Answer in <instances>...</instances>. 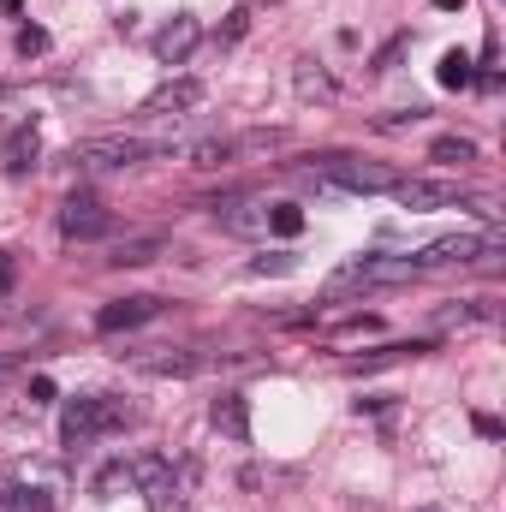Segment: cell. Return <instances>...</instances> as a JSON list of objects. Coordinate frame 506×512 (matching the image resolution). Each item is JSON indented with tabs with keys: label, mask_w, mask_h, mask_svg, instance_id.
<instances>
[{
	"label": "cell",
	"mask_w": 506,
	"mask_h": 512,
	"mask_svg": "<svg viewBox=\"0 0 506 512\" xmlns=\"http://www.w3.org/2000/svg\"><path fill=\"white\" fill-rule=\"evenodd\" d=\"M251 30V12H227V24H221V42H239Z\"/></svg>",
	"instance_id": "cb8c5ba5"
},
{
	"label": "cell",
	"mask_w": 506,
	"mask_h": 512,
	"mask_svg": "<svg viewBox=\"0 0 506 512\" xmlns=\"http://www.w3.org/2000/svg\"><path fill=\"white\" fill-rule=\"evenodd\" d=\"M393 197H399V209L429 215V209L459 203V179H399V185H393Z\"/></svg>",
	"instance_id": "5b68a950"
},
{
	"label": "cell",
	"mask_w": 506,
	"mask_h": 512,
	"mask_svg": "<svg viewBox=\"0 0 506 512\" xmlns=\"http://www.w3.org/2000/svg\"><path fill=\"white\" fill-rule=\"evenodd\" d=\"M209 417H215V429H221V435H233V441H245V435H251V411H245V393H221V399L209 405Z\"/></svg>",
	"instance_id": "5bb4252c"
},
{
	"label": "cell",
	"mask_w": 506,
	"mask_h": 512,
	"mask_svg": "<svg viewBox=\"0 0 506 512\" xmlns=\"http://www.w3.org/2000/svg\"><path fill=\"white\" fill-rule=\"evenodd\" d=\"M161 310H167V304H161V298H149V292H143V298H114V304H102V310H96V328H102V334H126V328L155 322Z\"/></svg>",
	"instance_id": "8992f818"
},
{
	"label": "cell",
	"mask_w": 506,
	"mask_h": 512,
	"mask_svg": "<svg viewBox=\"0 0 506 512\" xmlns=\"http://www.w3.org/2000/svg\"><path fill=\"white\" fill-rule=\"evenodd\" d=\"M292 84H298V96H304V102H328V96H334L328 72H316V66H298V72H292Z\"/></svg>",
	"instance_id": "d6986e66"
},
{
	"label": "cell",
	"mask_w": 506,
	"mask_h": 512,
	"mask_svg": "<svg viewBox=\"0 0 506 512\" xmlns=\"http://www.w3.org/2000/svg\"><path fill=\"white\" fill-rule=\"evenodd\" d=\"M215 221H221L227 233H245V239H251V233H268V209L251 203V197H221V203H215Z\"/></svg>",
	"instance_id": "30bf717a"
},
{
	"label": "cell",
	"mask_w": 506,
	"mask_h": 512,
	"mask_svg": "<svg viewBox=\"0 0 506 512\" xmlns=\"http://www.w3.org/2000/svg\"><path fill=\"white\" fill-rule=\"evenodd\" d=\"M42 48H48V30H36V24H24V30H18V54L30 60V54H42Z\"/></svg>",
	"instance_id": "603a6c76"
},
{
	"label": "cell",
	"mask_w": 506,
	"mask_h": 512,
	"mask_svg": "<svg viewBox=\"0 0 506 512\" xmlns=\"http://www.w3.org/2000/svg\"><path fill=\"white\" fill-rule=\"evenodd\" d=\"M149 256H155V239H137V245H120L114 262H149Z\"/></svg>",
	"instance_id": "484cf974"
},
{
	"label": "cell",
	"mask_w": 506,
	"mask_h": 512,
	"mask_svg": "<svg viewBox=\"0 0 506 512\" xmlns=\"http://www.w3.org/2000/svg\"><path fill=\"white\" fill-rule=\"evenodd\" d=\"M102 435V393H84V399H66V411H60V441L78 453V447H90Z\"/></svg>",
	"instance_id": "277c9868"
},
{
	"label": "cell",
	"mask_w": 506,
	"mask_h": 512,
	"mask_svg": "<svg viewBox=\"0 0 506 512\" xmlns=\"http://www.w3.org/2000/svg\"><path fill=\"white\" fill-rule=\"evenodd\" d=\"M0 161H6V173H30V167L42 161V131H36V126H12V131H6Z\"/></svg>",
	"instance_id": "4fadbf2b"
},
{
	"label": "cell",
	"mask_w": 506,
	"mask_h": 512,
	"mask_svg": "<svg viewBox=\"0 0 506 512\" xmlns=\"http://www.w3.org/2000/svg\"><path fill=\"white\" fill-rule=\"evenodd\" d=\"M399 54H405V36H393V42H387V48H381V54H376V72H387V66L399 60Z\"/></svg>",
	"instance_id": "4316f807"
},
{
	"label": "cell",
	"mask_w": 506,
	"mask_h": 512,
	"mask_svg": "<svg viewBox=\"0 0 506 512\" xmlns=\"http://www.w3.org/2000/svg\"><path fill=\"white\" fill-rule=\"evenodd\" d=\"M167 512H191V507H167Z\"/></svg>",
	"instance_id": "f546056e"
},
{
	"label": "cell",
	"mask_w": 506,
	"mask_h": 512,
	"mask_svg": "<svg viewBox=\"0 0 506 512\" xmlns=\"http://www.w3.org/2000/svg\"><path fill=\"white\" fill-rule=\"evenodd\" d=\"M108 233H114V215H108L96 197H66V203H60V239L90 245V239H108Z\"/></svg>",
	"instance_id": "3957f363"
},
{
	"label": "cell",
	"mask_w": 506,
	"mask_h": 512,
	"mask_svg": "<svg viewBox=\"0 0 506 512\" xmlns=\"http://www.w3.org/2000/svg\"><path fill=\"white\" fill-rule=\"evenodd\" d=\"M417 256H358L346 262L340 274H328V298H346V292H364V286H399V280H417Z\"/></svg>",
	"instance_id": "6da1fadb"
},
{
	"label": "cell",
	"mask_w": 506,
	"mask_h": 512,
	"mask_svg": "<svg viewBox=\"0 0 506 512\" xmlns=\"http://www.w3.org/2000/svg\"><path fill=\"white\" fill-rule=\"evenodd\" d=\"M411 352H429V346H381V352H364V358H352L346 370H352V376H370V370H387V364H399V358H411Z\"/></svg>",
	"instance_id": "e0dca14e"
},
{
	"label": "cell",
	"mask_w": 506,
	"mask_h": 512,
	"mask_svg": "<svg viewBox=\"0 0 506 512\" xmlns=\"http://www.w3.org/2000/svg\"><path fill=\"white\" fill-rule=\"evenodd\" d=\"M197 42H203V24H197L191 12H179V18H167V24L155 30V60H161V66H179Z\"/></svg>",
	"instance_id": "52a82bcc"
},
{
	"label": "cell",
	"mask_w": 506,
	"mask_h": 512,
	"mask_svg": "<svg viewBox=\"0 0 506 512\" xmlns=\"http://www.w3.org/2000/svg\"><path fill=\"white\" fill-rule=\"evenodd\" d=\"M429 161L465 167V161H477V143H471V137H435V143H429Z\"/></svg>",
	"instance_id": "9a60e30c"
},
{
	"label": "cell",
	"mask_w": 506,
	"mask_h": 512,
	"mask_svg": "<svg viewBox=\"0 0 506 512\" xmlns=\"http://www.w3.org/2000/svg\"><path fill=\"white\" fill-rule=\"evenodd\" d=\"M459 6H465V0H435V12H459Z\"/></svg>",
	"instance_id": "f1b7e54d"
},
{
	"label": "cell",
	"mask_w": 506,
	"mask_h": 512,
	"mask_svg": "<svg viewBox=\"0 0 506 512\" xmlns=\"http://www.w3.org/2000/svg\"><path fill=\"white\" fill-rule=\"evenodd\" d=\"M251 274H292V256H256Z\"/></svg>",
	"instance_id": "d4e9b609"
},
{
	"label": "cell",
	"mask_w": 506,
	"mask_h": 512,
	"mask_svg": "<svg viewBox=\"0 0 506 512\" xmlns=\"http://www.w3.org/2000/svg\"><path fill=\"white\" fill-rule=\"evenodd\" d=\"M131 370H137V376H191L197 358L179 352V346H155V352H131Z\"/></svg>",
	"instance_id": "7c38bea8"
},
{
	"label": "cell",
	"mask_w": 506,
	"mask_h": 512,
	"mask_svg": "<svg viewBox=\"0 0 506 512\" xmlns=\"http://www.w3.org/2000/svg\"><path fill=\"white\" fill-rule=\"evenodd\" d=\"M131 489H137V495H149L155 507H167V495H173V459H161V453L131 459Z\"/></svg>",
	"instance_id": "9c48e42d"
},
{
	"label": "cell",
	"mask_w": 506,
	"mask_h": 512,
	"mask_svg": "<svg viewBox=\"0 0 506 512\" xmlns=\"http://www.w3.org/2000/svg\"><path fill=\"white\" fill-rule=\"evenodd\" d=\"M441 262H483V239L477 233H447L417 256V268H441Z\"/></svg>",
	"instance_id": "8fae6325"
},
{
	"label": "cell",
	"mask_w": 506,
	"mask_h": 512,
	"mask_svg": "<svg viewBox=\"0 0 506 512\" xmlns=\"http://www.w3.org/2000/svg\"><path fill=\"white\" fill-rule=\"evenodd\" d=\"M131 489V465H102V471H96V495H102V501H114V495H126Z\"/></svg>",
	"instance_id": "7402d4cb"
},
{
	"label": "cell",
	"mask_w": 506,
	"mask_h": 512,
	"mask_svg": "<svg viewBox=\"0 0 506 512\" xmlns=\"http://www.w3.org/2000/svg\"><path fill=\"white\" fill-rule=\"evenodd\" d=\"M268 233L298 239V233H304V209H298V203H268Z\"/></svg>",
	"instance_id": "ac0fdd59"
},
{
	"label": "cell",
	"mask_w": 506,
	"mask_h": 512,
	"mask_svg": "<svg viewBox=\"0 0 506 512\" xmlns=\"http://www.w3.org/2000/svg\"><path fill=\"white\" fill-rule=\"evenodd\" d=\"M6 512H54V501L42 489H30V483H12L6 489Z\"/></svg>",
	"instance_id": "ffe728a7"
},
{
	"label": "cell",
	"mask_w": 506,
	"mask_h": 512,
	"mask_svg": "<svg viewBox=\"0 0 506 512\" xmlns=\"http://www.w3.org/2000/svg\"><path fill=\"white\" fill-rule=\"evenodd\" d=\"M233 149H239L233 137H203V143L185 149V161H191V167H221V161H233Z\"/></svg>",
	"instance_id": "2e32d148"
},
{
	"label": "cell",
	"mask_w": 506,
	"mask_h": 512,
	"mask_svg": "<svg viewBox=\"0 0 506 512\" xmlns=\"http://www.w3.org/2000/svg\"><path fill=\"white\" fill-rule=\"evenodd\" d=\"M48 399H54V382H48V376H36V382H30V405H48Z\"/></svg>",
	"instance_id": "83f0119b"
},
{
	"label": "cell",
	"mask_w": 506,
	"mask_h": 512,
	"mask_svg": "<svg viewBox=\"0 0 506 512\" xmlns=\"http://www.w3.org/2000/svg\"><path fill=\"white\" fill-rule=\"evenodd\" d=\"M149 155H173V143H149V137H84L72 149L78 167H137Z\"/></svg>",
	"instance_id": "7a4b0ae2"
},
{
	"label": "cell",
	"mask_w": 506,
	"mask_h": 512,
	"mask_svg": "<svg viewBox=\"0 0 506 512\" xmlns=\"http://www.w3.org/2000/svg\"><path fill=\"white\" fill-rule=\"evenodd\" d=\"M441 84H447V90H465V84H471V54H465V48L441 54Z\"/></svg>",
	"instance_id": "44dd1931"
},
{
	"label": "cell",
	"mask_w": 506,
	"mask_h": 512,
	"mask_svg": "<svg viewBox=\"0 0 506 512\" xmlns=\"http://www.w3.org/2000/svg\"><path fill=\"white\" fill-rule=\"evenodd\" d=\"M197 102H203V84H197V78H173V84H161V90L143 102V114H149V120H179V114H191Z\"/></svg>",
	"instance_id": "ba28073f"
}]
</instances>
